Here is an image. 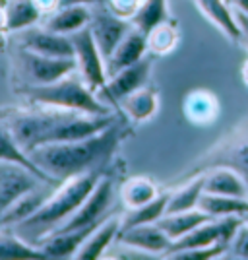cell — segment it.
I'll return each mask as SVG.
<instances>
[{
    "label": "cell",
    "mask_w": 248,
    "mask_h": 260,
    "mask_svg": "<svg viewBox=\"0 0 248 260\" xmlns=\"http://www.w3.org/2000/svg\"><path fill=\"white\" fill-rule=\"evenodd\" d=\"M119 117L115 113L107 115H87L74 111H43V113H20L14 111L6 122L10 126L14 138L29 153L45 144L74 142L89 138L101 130L115 124Z\"/></svg>",
    "instance_id": "obj_1"
},
{
    "label": "cell",
    "mask_w": 248,
    "mask_h": 260,
    "mask_svg": "<svg viewBox=\"0 0 248 260\" xmlns=\"http://www.w3.org/2000/svg\"><path fill=\"white\" fill-rule=\"evenodd\" d=\"M122 138L119 120L109 128L97 134L74 142H58V144H45L29 152L31 159L54 181L64 183L72 177L84 175L87 171H97L105 167L111 155L119 148Z\"/></svg>",
    "instance_id": "obj_2"
},
{
    "label": "cell",
    "mask_w": 248,
    "mask_h": 260,
    "mask_svg": "<svg viewBox=\"0 0 248 260\" xmlns=\"http://www.w3.org/2000/svg\"><path fill=\"white\" fill-rule=\"evenodd\" d=\"M101 177H103V171L97 169V171H87L84 175L64 181L56 192L49 194L43 206L29 219L16 225L18 235L33 245H39L45 237H49L54 229L60 228L84 204V200L91 194V190L95 188Z\"/></svg>",
    "instance_id": "obj_3"
},
{
    "label": "cell",
    "mask_w": 248,
    "mask_h": 260,
    "mask_svg": "<svg viewBox=\"0 0 248 260\" xmlns=\"http://www.w3.org/2000/svg\"><path fill=\"white\" fill-rule=\"evenodd\" d=\"M23 93L31 103L47 109L74 111V113H87V115L113 113L97 98V93L82 80V76H66L47 86H27Z\"/></svg>",
    "instance_id": "obj_4"
},
{
    "label": "cell",
    "mask_w": 248,
    "mask_h": 260,
    "mask_svg": "<svg viewBox=\"0 0 248 260\" xmlns=\"http://www.w3.org/2000/svg\"><path fill=\"white\" fill-rule=\"evenodd\" d=\"M18 62L23 80L27 86H47L70 76L78 64L76 58H54L45 54L33 53L29 49H22L18 53Z\"/></svg>",
    "instance_id": "obj_5"
},
{
    "label": "cell",
    "mask_w": 248,
    "mask_h": 260,
    "mask_svg": "<svg viewBox=\"0 0 248 260\" xmlns=\"http://www.w3.org/2000/svg\"><path fill=\"white\" fill-rule=\"evenodd\" d=\"M74 43V58L78 70L82 74V80L93 91H99L107 82V68H105V58L99 51L97 43L91 35L89 25L70 35Z\"/></svg>",
    "instance_id": "obj_6"
},
{
    "label": "cell",
    "mask_w": 248,
    "mask_h": 260,
    "mask_svg": "<svg viewBox=\"0 0 248 260\" xmlns=\"http://www.w3.org/2000/svg\"><path fill=\"white\" fill-rule=\"evenodd\" d=\"M115 198V186L111 183V179L101 177L95 188L91 190V194L84 200V204L76 210L72 216L66 219L60 228H56L53 233H60V231H74L80 228H87V225H95L99 221H103L107 216L109 208L113 204ZM51 233V235H53Z\"/></svg>",
    "instance_id": "obj_7"
},
{
    "label": "cell",
    "mask_w": 248,
    "mask_h": 260,
    "mask_svg": "<svg viewBox=\"0 0 248 260\" xmlns=\"http://www.w3.org/2000/svg\"><path fill=\"white\" fill-rule=\"evenodd\" d=\"M151 74V60L141 58L140 62L128 66L124 70L117 72L115 76H111L105 82V86L101 87L97 98L105 103V105H120L122 99L132 95L134 91H138L148 84Z\"/></svg>",
    "instance_id": "obj_8"
},
{
    "label": "cell",
    "mask_w": 248,
    "mask_h": 260,
    "mask_svg": "<svg viewBox=\"0 0 248 260\" xmlns=\"http://www.w3.org/2000/svg\"><path fill=\"white\" fill-rule=\"evenodd\" d=\"M89 29H91V35H93L99 51L107 62L111 54L115 53V49L120 45V41L126 37V33L132 29V22L117 16L115 12L101 10L91 14Z\"/></svg>",
    "instance_id": "obj_9"
},
{
    "label": "cell",
    "mask_w": 248,
    "mask_h": 260,
    "mask_svg": "<svg viewBox=\"0 0 248 260\" xmlns=\"http://www.w3.org/2000/svg\"><path fill=\"white\" fill-rule=\"evenodd\" d=\"M43 183L35 173L16 163H0V217L8 208Z\"/></svg>",
    "instance_id": "obj_10"
},
{
    "label": "cell",
    "mask_w": 248,
    "mask_h": 260,
    "mask_svg": "<svg viewBox=\"0 0 248 260\" xmlns=\"http://www.w3.org/2000/svg\"><path fill=\"white\" fill-rule=\"evenodd\" d=\"M117 241L128 249L144 250L146 254H165V256L173 245V241L165 235V231L157 223H146V225L122 229Z\"/></svg>",
    "instance_id": "obj_11"
},
{
    "label": "cell",
    "mask_w": 248,
    "mask_h": 260,
    "mask_svg": "<svg viewBox=\"0 0 248 260\" xmlns=\"http://www.w3.org/2000/svg\"><path fill=\"white\" fill-rule=\"evenodd\" d=\"M23 49H29L33 53L54 56V58H74V43L70 35L54 33L51 29H25L22 37Z\"/></svg>",
    "instance_id": "obj_12"
},
{
    "label": "cell",
    "mask_w": 248,
    "mask_h": 260,
    "mask_svg": "<svg viewBox=\"0 0 248 260\" xmlns=\"http://www.w3.org/2000/svg\"><path fill=\"white\" fill-rule=\"evenodd\" d=\"M150 51L148 45V35L140 29H136L132 25V29L126 33V37L120 41V45L115 49V53L111 54L105 68H107V80L111 76H115L117 72L128 68V66L140 62L141 58H146V53Z\"/></svg>",
    "instance_id": "obj_13"
},
{
    "label": "cell",
    "mask_w": 248,
    "mask_h": 260,
    "mask_svg": "<svg viewBox=\"0 0 248 260\" xmlns=\"http://www.w3.org/2000/svg\"><path fill=\"white\" fill-rule=\"evenodd\" d=\"M0 163H16V165H22L25 169H29L31 173H35L43 183L47 184H62L58 181H54L51 175H47L31 159V155L23 150L22 146L18 144V140L14 138L10 126L6 122V117H0Z\"/></svg>",
    "instance_id": "obj_14"
},
{
    "label": "cell",
    "mask_w": 248,
    "mask_h": 260,
    "mask_svg": "<svg viewBox=\"0 0 248 260\" xmlns=\"http://www.w3.org/2000/svg\"><path fill=\"white\" fill-rule=\"evenodd\" d=\"M211 167H231L237 173L242 175V179L248 184V138L233 142V144L225 146L223 150L207 155L204 161L198 163V167L192 171V175L204 173Z\"/></svg>",
    "instance_id": "obj_15"
},
{
    "label": "cell",
    "mask_w": 248,
    "mask_h": 260,
    "mask_svg": "<svg viewBox=\"0 0 248 260\" xmlns=\"http://www.w3.org/2000/svg\"><path fill=\"white\" fill-rule=\"evenodd\" d=\"M204 192L248 198V184L242 175L231 167H211L204 171Z\"/></svg>",
    "instance_id": "obj_16"
},
{
    "label": "cell",
    "mask_w": 248,
    "mask_h": 260,
    "mask_svg": "<svg viewBox=\"0 0 248 260\" xmlns=\"http://www.w3.org/2000/svg\"><path fill=\"white\" fill-rule=\"evenodd\" d=\"M122 221L119 217L109 216L107 219H103L97 228L93 229V233L87 237V241L82 245V249L76 252L74 258L80 260H97L103 256V252L107 250V247L119 237Z\"/></svg>",
    "instance_id": "obj_17"
},
{
    "label": "cell",
    "mask_w": 248,
    "mask_h": 260,
    "mask_svg": "<svg viewBox=\"0 0 248 260\" xmlns=\"http://www.w3.org/2000/svg\"><path fill=\"white\" fill-rule=\"evenodd\" d=\"M91 14L89 6H62L51 12L49 20L45 22V29H51L54 33H62V35H72L89 25L91 22Z\"/></svg>",
    "instance_id": "obj_18"
},
{
    "label": "cell",
    "mask_w": 248,
    "mask_h": 260,
    "mask_svg": "<svg viewBox=\"0 0 248 260\" xmlns=\"http://www.w3.org/2000/svg\"><path fill=\"white\" fill-rule=\"evenodd\" d=\"M214 217L209 214H205L204 210L194 208V210H186V212H174V214H165V216L157 221V225L165 231V235L176 241V239L188 235L192 229H196L198 225H202L205 221H209Z\"/></svg>",
    "instance_id": "obj_19"
},
{
    "label": "cell",
    "mask_w": 248,
    "mask_h": 260,
    "mask_svg": "<svg viewBox=\"0 0 248 260\" xmlns=\"http://www.w3.org/2000/svg\"><path fill=\"white\" fill-rule=\"evenodd\" d=\"M45 12L35 0H10L4 10V29L23 31L29 29L43 18Z\"/></svg>",
    "instance_id": "obj_20"
},
{
    "label": "cell",
    "mask_w": 248,
    "mask_h": 260,
    "mask_svg": "<svg viewBox=\"0 0 248 260\" xmlns=\"http://www.w3.org/2000/svg\"><path fill=\"white\" fill-rule=\"evenodd\" d=\"M196 2H198L200 10L204 12L205 18L216 23L229 39H233V41L242 39V27L238 23L237 16L229 10L227 0H196Z\"/></svg>",
    "instance_id": "obj_21"
},
{
    "label": "cell",
    "mask_w": 248,
    "mask_h": 260,
    "mask_svg": "<svg viewBox=\"0 0 248 260\" xmlns=\"http://www.w3.org/2000/svg\"><path fill=\"white\" fill-rule=\"evenodd\" d=\"M198 208L204 210L211 217H246L248 216V198L238 196H223V194H209L204 192Z\"/></svg>",
    "instance_id": "obj_22"
},
{
    "label": "cell",
    "mask_w": 248,
    "mask_h": 260,
    "mask_svg": "<svg viewBox=\"0 0 248 260\" xmlns=\"http://www.w3.org/2000/svg\"><path fill=\"white\" fill-rule=\"evenodd\" d=\"M219 113V103L214 93L198 89L192 91L184 101V115L194 124H211Z\"/></svg>",
    "instance_id": "obj_23"
},
{
    "label": "cell",
    "mask_w": 248,
    "mask_h": 260,
    "mask_svg": "<svg viewBox=\"0 0 248 260\" xmlns=\"http://www.w3.org/2000/svg\"><path fill=\"white\" fill-rule=\"evenodd\" d=\"M49 198V194L41 190L39 186L29 190L27 194H23L22 198H18L14 204H12L4 214L0 217V228H6V225H18L29 217L39 210V208L45 204V200Z\"/></svg>",
    "instance_id": "obj_24"
},
{
    "label": "cell",
    "mask_w": 248,
    "mask_h": 260,
    "mask_svg": "<svg viewBox=\"0 0 248 260\" xmlns=\"http://www.w3.org/2000/svg\"><path fill=\"white\" fill-rule=\"evenodd\" d=\"M169 196L171 192H163V194L155 196L148 204H141L138 208H130V212L122 219V229L136 228V225H146V223H157L165 214H167V206H169Z\"/></svg>",
    "instance_id": "obj_25"
},
{
    "label": "cell",
    "mask_w": 248,
    "mask_h": 260,
    "mask_svg": "<svg viewBox=\"0 0 248 260\" xmlns=\"http://www.w3.org/2000/svg\"><path fill=\"white\" fill-rule=\"evenodd\" d=\"M120 107L126 113V117L134 122H146L151 119L157 111V93L153 89L141 87L138 91H134L132 95L120 101Z\"/></svg>",
    "instance_id": "obj_26"
},
{
    "label": "cell",
    "mask_w": 248,
    "mask_h": 260,
    "mask_svg": "<svg viewBox=\"0 0 248 260\" xmlns=\"http://www.w3.org/2000/svg\"><path fill=\"white\" fill-rule=\"evenodd\" d=\"M167 18H169L167 0H141L140 8L130 18V22L136 29L150 35L157 25L167 22Z\"/></svg>",
    "instance_id": "obj_27"
},
{
    "label": "cell",
    "mask_w": 248,
    "mask_h": 260,
    "mask_svg": "<svg viewBox=\"0 0 248 260\" xmlns=\"http://www.w3.org/2000/svg\"><path fill=\"white\" fill-rule=\"evenodd\" d=\"M202 194H204V173H198L194 175V179H190L184 186H181L176 192L169 196L167 214L194 210V208H198Z\"/></svg>",
    "instance_id": "obj_28"
},
{
    "label": "cell",
    "mask_w": 248,
    "mask_h": 260,
    "mask_svg": "<svg viewBox=\"0 0 248 260\" xmlns=\"http://www.w3.org/2000/svg\"><path fill=\"white\" fill-rule=\"evenodd\" d=\"M23 258H45L41 247L25 241L20 235H0V260H23Z\"/></svg>",
    "instance_id": "obj_29"
},
{
    "label": "cell",
    "mask_w": 248,
    "mask_h": 260,
    "mask_svg": "<svg viewBox=\"0 0 248 260\" xmlns=\"http://www.w3.org/2000/svg\"><path fill=\"white\" fill-rule=\"evenodd\" d=\"M155 196H159L155 184L151 183L146 177H134L124 183L122 186V200L128 204L130 208H138L141 204H148Z\"/></svg>",
    "instance_id": "obj_30"
},
{
    "label": "cell",
    "mask_w": 248,
    "mask_h": 260,
    "mask_svg": "<svg viewBox=\"0 0 248 260\" xmlns=\"http://www.w3.org/2000/svg\"><path fill=\"white\" fill-rule=\"evenodd\" d=\"M179 41V33L173 25L165 22L161 25H157L153 31L148 35V45H150V51L157 54H165L169 51H173L174 45Z\"/></svg>",
    "instance_id": "obj_31"
},
{
    "label": "cell",
    "mask_w": 248,
    "mask_h": 260,
    "mask_svg": "<svg viewBox=\"0 0 248 260\" xmlns=\"http://www.w3.org/2000/svg\"><path fill=\"white\" fill-rule=\"evenodd\" d=\"M227 250H229V243L221 241V243L209 245V247L181 250V252H174L171 256H174V258H184V260H209V258H221V256H225Z\"/></svg>",
    "instance_id": "obj_32"
},
{
    "label": "cell",
    "mask_w": 248,
    "mask_h": 260,
    "mask_svg": "<svg viewBox=\"0 0 248 260\" xmlns=\"http://www.w3.org/2000/svg\"><path fill=\"white\" fill-rule=\"evenodd\" d=\"M229 256L233 258H248V223L242 221L237 233L229 243Z\"/></svg>",
    "instance_id": "obj_33"
},
{
    "label": "cell",
    "mask_w": 248,
    "mask_h": 260,
    "mask_svg": "<svg viewBox=\"0 0 248 260\" xmlns=\"http://www.w3.org/2000/svg\"><path fill=\"white\" fill-rule=\"evenodd\" d=\"M107 4L111 12H115L120 18L130 20L136 14V10L140 8L141 0H107Z\"/></svg>",
    "instance_id": "obj_34"
},
{
    "label": "cell",
    "mask_w": 248,
    "mask_h": 260,
    "mask_svg": "<svg viewBox=\"0 0 248 260\" xmlns=\"http://www.w3.org/2000/svg\"><path fill=\"white\" fill-rule=\"evenodd\" d=\"M95 4H107V0H58V8H62V6H95Z\"/></svg>",
    "instance_id": "obj_35"
},
{
    "label": "cell",
    "mask_w": 248,
    "mask_h": 260,
    "mask_svg": "<svg viewBox=\"0 0 248 260\" xmlns=\"http://www.w3.org/2000/svg\"><path fill=\"white\" fill-rule=\"evenodd\" d=\"M237 20H238V23H240V27H242V39H246V43H248V14L238 12Z\"/></svg>",
    "instance_id": "obj_36"
},
{
    "label": "cell",
    "mask_w": 248,
    "mask_h": 260,
    "mask_svg": "<svg viewBox=\"0 0 248 260\" xmlns=\"http://www.w3.org/2000/svg\"><path fill=\"white\" fill-rule=\"evenodd\" d=\"M14 111H18V109H14V107H0V117H10Z\"/></svg>",
    "instance_id": "obj_37"
},
{
    "label": "cell",
    "mask_w": 248,
    "mask_h": 260,
    "mask_svg": "<svg viewBox=\"0 0 248 260\" xmlns=\"http://www.w3.org/2000/svg\"><path fill=\"white\" fill-rule=\"evenodd\" d=\"M240 74H242V80H244V84L248 86V60L242 64V70H240Z\"/></svg>",
    "instance_id": "obj_38"
},
{
    "label": "cell",
    "mask_w": 248,
    "mask_h": 260,
    "mask_svg": "<svg viewBox=\"0 0 248 260\" xmlns=\"http://www.w3.org/2000/svg\"><path fill=\"white\" fill-rule=\"evenodd\" d=\"M244 221H246V223H248V216H246V217H244Z\"/></svg>",
    "instance_id": "obj_39"
},
{
    "label": "cell",
    "mask_w": 248,
    "mask_h": 260,
    "mask_svg": "<svg viewBox=\"0 0 248 260\" xmlns=\"http://www.w3.org/2000/svg\"><path fill=\"white\" fill-rule=\"evenodd\" d=\"M227 2H231V0H227Z\"/></svg>",
    "instance_id": "obj_40"
}]
</instances>
